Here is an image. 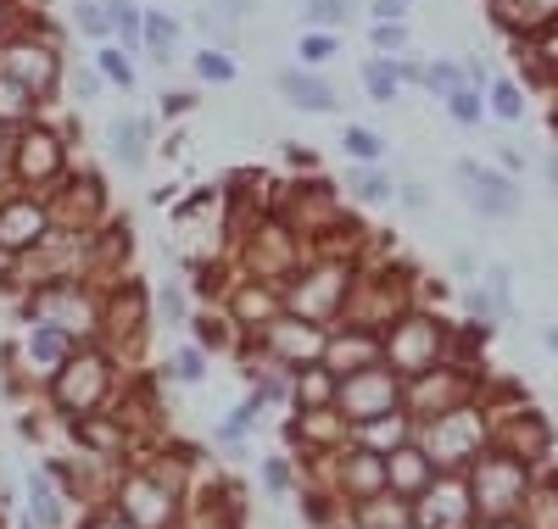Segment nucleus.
Instances as JSON below:
<instances>
[{"instance_id":"72a5a7b5","label":"nucleus","mask_w":558,"mask_h":529,"mask_svg":"<svg viewBox=\"0 0 558 529\" xmlns=\"http://www.w3.org/2000/svg\"><path fill=\"white\" fill-rule=\"evenodd\" d=\"M157 318H162V323H184V318H191V302H184L179 279H162V284H157Z\"/></svg>"},{"instance_id":"393cba45","label":"nucleus","mask_w":558,"mask_h":529,"mask_svg":"<svg viewBox=\"0 0 558 529\" xmlns=\"http://www.w3.org/2000/svg\"><path fill=\"white\" fill-rule=\"evenodd\" d=\"M430 95V101H447V95H458V89H475L470 84V73H463V62H447V57H436V62H425V84H418Z\"/></svg>"},{"instance_id":"6ab92c4d","label":"nucleus","mask_w":558,"mask_h":529,"mask_svg":"<svg viewBox=\"0 0 558 529\" xmlns=\"http://www.w3.org/2000/svg\"><path fill=\"white\" fill-rule=\"evenodd\" d=\"M39 112H45L39 95H28L17 78L0 73V128H23V123H28V118H39Z\"/></svg>"},{"instance_id":"c85d7f7f","label":"nucleus","mask_w":558,"mask_h":529,"mask_svg":"<svg viewBox=\"0 0 558 529\" xmlns=\"http://www.w3.org/2000/svg\"><path fill=\"white\" fill-rule=\"evenodd\" d=\"M486 302H492V318H514V273H508V262L486 268Z\"/></svg>"},{"instance_id":"58836bf2","label":"nucleus","mask_w":558,"mask_h":529,"mask_svg":"<svg viewBox=\"0 0 558 529\" xmlns=\"http://www.w3.org/2000/svg\"><path fill=\"white\" fill-rule=\"evenodd\" d=\"M397 62H402V84H413V89L425 84V62H418V57H397Z\"/></svg>"},{"instance_id":"39448f33","label":"nucleus","mask_w":558,"mask_h":529,"mask_svg":"<svg viewBox=\"0 0 558 529\" xmlns=\"http://www.w3.org/2000/svg\"><path fill=\"white\" fill-rule=\"evenodd\" d=\"M45 207H51L57 234H96L107 223V184L96 173H68L51 196H45Z\"/></svg>"},{"instance_id":"a19ab883","label":"nucleus","mask_w":558,"mask_h":529,"mask_svg":"<svg viewBox=\"0 0 558 529\" xmlns=\"http://www.w3.org/2000/svg\"><path fill=\"white\" fill-rule=\"evenodd\" d=\"M17 17H23V7H17V0H0V34H7Z\"/></svg>"},{"instance_id":"4be33fe9","label":"nucleus","mask_w":558,"mask_h":529,"mask_svg":"<svg viewBox=\"0 0 558 529\" xmlns=\"http://www.w3.org/2000/svg\"><path fill=\"white\" fill-rule=\"evenodd\" d=\"M296 12H302V28H347L357 17V0H296Z\"/></svg>"},{"instance_id":"bb28decb","label":"nucleus","mask_w":558,"mask_h":529,"mask_svg":"<svg viewBox=\"0 0 558 529\" xmlns=\"http://www.w3.org/2000/svg\"><path fill=\"white\" fill-rule=\"evenodd\" d=\"M486 112H492L497 123H520V118H525V89H520L514 78H492V84H486Z\"/></svg>"},{"instance_id":"f8f14e48","label":"nucleus","mask_w":558,"mask_h":529,"mask_svg":"<svg viewBox=\"0 0 558 529\" xmlns=\"http://www.w3.org/2000/svg\"><path fill=\"white\" fill-rule=\"evenodd\" d=\"M380 346H386V362H391V368H402V373H425V368L441 362V329H436L430 318H418V312H402L397 329L386 334Z\"/></svg>"},{"instance_id":"37998d69","label":"nucleus","mask_w":558,"mask_h":529,"mask_svg":"<svg viewBox=\"0 0 558 529\" xmlns=\"http://www.w3.org/2000/svg\"><path fill=\"white\" fill-rule=\"evenodd\" d=\"M542 341H547V352H558V323H547V329H542Z\"/></svg>"},{"instance_id":"a878e982","label":"nucleus","mask_w":558,"mask_h":529,"mask_svg":"<svg viewBox=\"0 0 558 529\" xmlns=\"http://www.w3.org/2000/svg\"><path fill=\"white\" fill-rule=\"evenodd\" d=\"M28 513H34V524H45V529H62V524H68L62 496L51 491V479H45V473H28Z\"/></svg>"},{"instance_id":"5701e85b","label":"nucleus","mask_w":558,"mask_h":529,"mask_svg":"<svg viewBox=\"0 0 558 529\" xmlns=\"http://www.w3.org/2000/svg\"><path fill=\"white\" fill-rule=\"evenodd\" d=\"M341 57V34L336 28H302L296 34V62L302 67H330Z\"/></svg>"},{"instance_id":"cd10ccee","label":"nucleus","mask_w":558,"mask_h":529,"mask_svg":"<svg viewBox=\"0 0 558 529\" xmlns=\"http://www.w3.org/2000/svg\"><path fill=\"white\" fill-rule=\"evenodd\" d=\"M73 28L89 45H107L112 39V17H107V0H73Z\"/></svg>"},{"instance_id":"dca6fc26","label":"nucleus","mask_w":558,"mask_h":529,"mask_svg":"<svg viewBox=\"0 0 558 529\" xmlns=\"http://www.w3.org/2000/svg\"><path fill=\"white\" fill-rule=\"evenodd\" d=\"M347 196L357 207H386V201H397V179L386 173V162H352L347 168Z\"/></svg>"},{"instance_id":"79ce46f5","label":"nucleus","mask_w":558,"mask_h":529,"mask_svg":"<svg viewBox=\"0 0 558 529\" xmlns=\"http://www.w3.org/2000/svg\"><path fill=\"white\" fill-rule=\"evenodd\" d=\"M547 189H553V196H558V151L547 157Z\"/></svg>"},{"instance_id":"7ed1b4c3","label":"nucleus","mask_w":558,"mask_h":529,"mask_svg":"<svg viewBox=\"0 0 558 529\" xmlns=\"http://www.w3.org/2000/svg\"><path fill=\"white\" fill-rule=\"evenodd\" d=\"M352 279H357V268H347V262H336V257H302V268L279 284V291H286V312L336 329V323L347 318Z\"/></svg>"},{"instance_id":"f03ea898","label":"nucleus","mask_w":558,"mask_h":529,"mask_svg":"<svg viewBox=\"0 0 558 529\" xmlns=\"http://www.w3.org/2000/svg\"><path fill=\"white\" fill-rule=\"evenodd\" d=\"M0 73L17 78L28 95H39V101H51V95L62 89L68 62H62V45L51 39V28L23 12L7 34H0Z\"/></svg>"},{"instance_id":"ddd939ff","label":"nucleus","mask_w":558,"mask_h":529,"mask_svg":"<svg viewBox=\"0 0 558 529\" xmlns=\"http://www.w3.org/2000/svg\"><path fill=\"white\" fill-rule=\"evenodd\" d=\"M151 151H157V118H146V112H118V118L107 123V157H112L118 173H146Z\"/></svg>"},{"instance_id":"f3484780","label":"nucleus","mask_w":558,"mask_h":529,"mask_svg":"<svg viewBox=\"0 0 558 529\" xmlns=\"http://www.w3.org/2000/svg\"><path fill=\"white\" fill-rule=\"evenodd\" d=\"M191 78L202 89H229L241 78V62H235V51H223V45H196L191 51Z\"/></svg>"},{"instance_id":"ea45409f","label":"nucleus","mask_w":558,"mask_h":529,"mask_svg":"<svg viewBox=\"0 0 558 529\" xmlns=\"http://www.w3.org/2000/svg\"><path fill=\"white\" fill-rule=\"evenodd\" d=\"M452 273L470 279V273H475V251H452Z\"/></svg>"},{"instance_id":"9d476101","label":"nucleus","mask_w":558,"mask_h":529,"mask_svg":"<svg viewBox=\"0 0 558 529\" xmlns=\"http://www.w3.org/2000/svg\"><path fill=\"white\" fill-rule=\"evenodd\" d=\"M397 396H402V391H397V373L380 368V362H368V368L336 379V402H341V413H352L357 423L386 418V413L397 407Z\"/></svg>"},{"instance_id":"423d86ee","label":"nucleus","mask_w":558,"mask_h":529,"mask_svg":"<svg viewBox=\"0 0 558 529\" xmlns=\"http://www.w3.org/2000/svg\"><path fill=\"white\" fill-rule=\"evenodd\" d=\"M302 234L286 223V218H263L252 223L246 234V273L252 279H268V284H286L296 268H302Z\"/></svg>"},{"instance_id":"0eeeda50","label":"nucleus","mask_w":558,"mask_h":529,"mask_svg":"<svg viewBox=\"0 0 558 529\" xmlns=\"http://www.w3.org/2000/svg\"><path fill=\"white\" fill-rule=\"evenodd\" d=\"M112 391V362H107V346H78L57 379H51V396L68 407V413H84V407H101Z\"/></svg>"},{"instance_id":"473e14b6","label":"nucleus","mask_w":558,"mask_h":529,"mask_svg":"<svg viewBox=\"0 0 558 529\" xmlns=\"http://www.w3.org/2000/svg\"><path fill=\"white\" fill-rule=\"evenodd\" d=\"M62 84L73 89V101H96V95L107 89V78H101V67H96V62H78V67H68V73H62Z\"/></svg>"},{"instance_id":"c756f323","label":"nucleus","mask_w":558,"mask_h":529,"mask_svg":"<svg viewBox=\"0 0 558 529\" xmlns=\"http://www.w3.org/2000/svg\"><path fill=\"white\" fill-rule=\"evenodd\" d=\"M168 373H173L179 384H202V379H207V346H202V341H184V346L173 352Z\"/></svg>"},{"instance_id":"c9c22d12","label":"nucleus","mask_w":558,"mask_h":529,"mask_svg":"<svg viewBox=\"0 0 558 529\" xmlns=\"http://www.w3.org/2000/svg\"><path fill=\"white\" fill-rule=\"evenodd\" d=\"M263 485H268L274 502H286V496H291V463H286V457H268V463H263Z\"/></svg>"},{"instance_id":"20e7f679","label":"nucleus","mask_w":558,"mask_h":529,"mask_svg":"<svg viewBox=\"0 0 558 529\" xmlns=\"http://www.w3.org/2000/svg\"><path fill=\"white\" fill-rule=\"evenodd\" d=\"M447 173H452V189L470 201L475 218H492V223L520 218L525 196H520V184L508 179V173H497V168H486V162H475V157H452Z\"/></svg>"},{"instance_id":"4c0bfd02","label":"nucleus","mask_w":558,"mask_h":529,"mask_svg":"<svg viewBox=\"0 0 558 529\" xmlns=\"http://www.w3.org/2000/svg\"><path fill=\"white\" fill-rule=\"evenodd\" d=\"M397 201H402L408 212H425V207H430V189L418 184V179H402V184H397Z\"/></svg>"},{"instance_id":"1a4fd4ad","label":"nucleus","mask_w":558,"mask_h":529,"mask_svg":"<svg viewBox=\"0 0 558 529\" xmlns=\"http://www.w3.org/2000/svg\"><path fill=\"white\" fill-rule=\"evenodd\" d=\"M51 234V207L45 196H28V189H0V257H28L39 239Z\"/></svg>"},{"instance_id":"e433bc0d","label":"nucleus","mask_w":558,"mask_h":529,"mask_svg":"<svg viewBox=\"0 0 558 529\" xmlns=\"http://www.w3.org/2000/svg\"><path fill=\"white\" fill-rule=\"evenodd\" d=\"M413 0H368V23H402Z\"/></svg>"},{"instance_id":"7c9ffc66","label":"nucleus","mask_w":558,"mask_h":529,"mask_svg":"<svg viewBox=\"0 0 558 529\" xmlns=\"http://www.w3.org/2000/svg\"><path fill=\"white\" fill-rule=\"evenodd\" d=\"M368 45H375V57H408V45H413L408 17L402 23H368Z\"/></svg>"},{"instance_id":"412c9836","label":"nucleus","mask_w":558,"mask_h":529,"mask_svg":"<svg viewBox=\"0 0 558 529\" xmlns=\"http://www.w3.org/2000/svg\"><path fill=\"white\" fill-rule=\"evenodd\" d=\"M112 17V45H123L129 57H140V28H146V7L140 0H107Z\"/></svg>"},{"instance_id":"2eb2a0df","label":"nucleus","mask_w":558,"mask_h":529,"mask_svg":"<svg viewBox=\"0 0 558 529\" xmlns=\"http://www.w3.org/2000/svg\"><path fill=\"white\" fill-rule=\"evenodd\" d=\"M179 17L162 12V7H146V28H140V57H146L151 67H173L179 57Z\"/></svg>"},{"instance_id":"aec40b11","label":"nucleus","mask_w":558,"mask_h":529,"mask_svg":"<svg viewBox=\"0 0 558 529\" xmlns=\"http://www.w3.org/2000/svg\"><path fill=\"white\" fill-rule=\"evenodd\" d=\"M89 62H96L101 67V78H107V89H134L140 84V57H129L123 51V45H96V57H89Z\"/></svg>"},{"instance_id":"9b49d317","label":"nucleus","mask_w":558,"mask_h":529,"mask_svg":"<svg viewBox=\"0 0 558 529\" xmlns=\"http://www.w3.org/2000/svg\"><path fill=\"white\" fill-rule=\"evenodd\" d=\"M274 89H279V101H286L291 112H307V118H336L341 112V84L324 73V67H279L274 73Z\"/></svg>"},{"instance_id":"f257e3e1","label":"nucleus","mask_w":558,"mask_h":529,"mask_svg":"<svg viewBox=\"0 0 558 529\" xmlns=\"http://www.w3.org/2000/svg\"><path fill=\"white\" fill-rule=\"evenodd\" d=\"M73 173V146L68 128H51L39 118H28L23 128H12V157H7V184L28 189V196H51V189Z\"/></svg>"},{"instance_id":"6e6552de","label":"nucleus","mask_w":558,"mask_h":529,"mask_svg":"<svg viewBox=\"0 0 558 529\" xmlns=\"http://www.w3.org/2000/svg\"><path fill=\"white\" fill-rule=\"evenodd\" d=\"M257 341H263L268 362H279V368L296 373V368L324 362V341H330V329L307 323V318H296V312H274V318L257 329Z\"/></svg>"},{"instance_id":"f704fd0d","label":"nucleus","mask_w":558,"mask_h":529,"mask_svg":"<svg viewBox=\"0 0 558 529\" xmlns=\"http://www.w3.org/2000/svg\"><path fill=\"white\" fill-rule=\"evenodd\" d=\"M196 101H202L196 89H162V95H157V112H162V118H191Z\"/></svg>"},{"instance_id":"b1692460","label":"nucleus","mask_w":558,"mask_h":529,"mask_svg":"<svg viewBox=\"0 0 558 529\" xmlns=\"http://www.w3.org/2000/svg\"><path fill=\"white\" fill-rule=\"evenodd\" d=\"M341 157L347 162H386V134L368 123H347L341 128Z\"/></svg>"},{"instance_id":"a211bd4d","label":"nucleus","mask_w":558,"mask_h":529,"mask_svg":"<svg viewBox=\"0 0 558 529\" xmlns=\"http://www.w3.org/2000/svg\"><path fill=\"white\" fill-rule=\"evenodd\" d=\"M357 84H363V95H368L375 107H391L397 89H402V62H397V57H363Z\"/></svg>"},{"instance_id":"4468645a","label":"nucleus","mask_w":558,"mask_h":529,"mask_svg":"<svg viewBox=\"0 0 558 529\" xmlns=\"http://www.w3.org/2000/svg\"><path fill=\"white\" fill-rule=\"evenodd\" d=\"M78 352V334L57 329V323H28L23 334V362L39 373V379H57V368Z\"/></svg>"},{"instance_id":"2f4dec72","label":"nucleus","mask_w":558,"mask_h":529,"mask_svg":"<svg viewBox=\"0 0 558 529\" xmlns=\"http://www.w3.org/2000/svg\"><path fill=\"white\" fill-rule=\"evenodd\" d=\"M447 118L458 123V128H475L481 118H486V89H458V95H447Z\"/></svg>"}]
</instances>
